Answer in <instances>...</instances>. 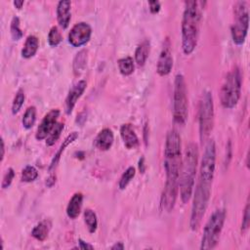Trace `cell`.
<instances>
[{"mask_svg": "<svg viewBox=\"0 0 250 250\" xmlns=\"http://www.w3.org/2000/svg\"><path fill=\"white\" fill-rule=\"evenodd\" d=\"M182 161L181 137L176 130H170L166 135L164 146V169L166 172V182L160 200V206L162 210L166 212H171L176 203L179 192Z\"/></svg>", "mask_w": 250, "mask_h": 250, "instance_id": "1", "label": "cell"}, {"mask_svg": "<svg viewBox=\"0 0 250 250\" xmlns=\"http://www.w3.org/2000/svg\"><path fill=\"white\" fill-rule=\"evenodd\" d=\"M148 6H149V11L151 14H157L161 8V4L159 1H149Z\"/></svg>", "mask_w": 250, "mask_h": 250, "instance_id": "34", "label": "cell"}, {"mask_svg": "<svg viewBox=\"0 0 250 250\" xmlns=\"http://www.w3.org/2000/svg\"><path fill=\"white\" fill-rule=\"evenodd\" d=\"M87 64V50L79 51L73 60V71L75 75H79Z\"/></svg>", "mask_w": 250, "mask_h": 250, "instance_id": "22", "label": "cell"}, {"mask_svg": "<svg viewBox=\"0 0 250 250\" xmlns=\"http://www.w3.org/2000/svg\"><path fill=\"white\" fill-rule=\"evenodd\" d=\"M14 177H15V171H14V169H13V168H9V169L6 171V173H5L4 177H3V180H2V183H1V188H2L3 189L9 188V187L11 186L13 180H14Z\"/></svg>", "mask_w": 250, "mask_h": 250, "instance_id": "32", "label": "cell"}, {"mask_svg": "<svg viewBox=\"0 0 250 250\" xmlns=\"http://www.w3.org/2000/svg\"><path fill=\"white\" fill-rule=\"evenodd\" d=\"M139 170L141 173H145L146 171V164H145V158L142 157L139 160Z\"/></svg>", "mask_w": 250, "mask_h": 250, "instance_id": "36", "label": "cell"}, {"mask_svg": "<svg viewBox=\"0 0 250 250\" xmlns=\"http://www.w3.org/2000/svg\"><path fill=\"white\" fill-rule=\"evenodd\" d=\"M62 40L61 31L57 26H53L48 33V43L52 47H57Z\"/></svg>", "mask_w": 250, "mask_h": 250, "instance_id": "29", "label": "cell"}, {"mask_svg": "<svg viewBox=\"0 0 250 250\" xmlns=\"http://www.w3.org/2000/svg\"><path fill=\"white\" fill-rule=\"evenodd\" d=\"M24 99H25V96H24L23 90L19 89L18 92L16 93V96H15L13 104H12V113L13 114H16L20 111V109L21 108V106L24 103Z\"/></svg>", "mask_w": 250, "mask_h": 250, "instance_id": "31", "label": "cell"}, {"mask_svg": "<svg viewBox=\"0 0 250 250\" xmlns=\"http://www.w3.org/2000/svg\"><path fill=\"white\" fill-rule=\"evenodd\" d=\"M112 250H118V249H120V250H122V249H124V245H123V243L122 242H116V243H114L111 247H110Z\"/></svg>", "mask_w": 250, "mask_h": 250, "instance_id": "38", "label": "cell"}, {"mask_svg": "<svg viewBox=\"0 0 250 250\" xmlns=\"http://www.w3.org/2000/svg\"><path fill=\"white\" fill-rule=\"evenodd\" d=\"M13 4H14V6H15L17 9L21 10V9L22 8V6H23L24 2H23L22 0H16V1H14V2H13Z\"/></svg>", "mask_w": 250, "mask_h": 250, "instance_id": "39", "label": "cell"}, {"mask_svg": "<svg viewBox=\"0 0 250 250\" xmlns=\"http://www.w3.org/2000/svg\"><path fill=\"white\" fill-rule=\"evenodd\" d=\"M201 3L187 1L182 20V49L185 55H190L198 41L201 20Z\"/></svg>", "mask_w": 250, "mask_h": 250, "instance_id": "2", "label": "cell"}, {"mask_svg": "<svg viewBox=\"0 0 250 250\" xmlns=\"http://www.w3.org/2000/svg\"><path fill=\"white\" fill-rule=\"evenodd\" d=\"M187 85L183 74H177L173 90V118L175 123L185 125L188 119Z\"/></svg>", "mask_w": 250, "mask_h": 250, "instance_id": "7", "label": "cell"}, {"mask_svg": "<svg viewBox=\"0 0 250 250\" xmlns=\"http://www.w3.org/2000/svg\"><path fill=\"white\" fill-rule=\"evenodd\" d=\"M233 14L234 22L230 29L231 38L236 45H242L247 35L249 23V14L246 2L237 1L233 7Z\"/></svg>", "mask_w": 250, "mask_h": 250, "instance_id": "9", "label": "cell"}, {"mask_svg": "<svg viewBox=\"0 0 250 250\" xmlns=\"http://www.w3.org/2000/svg\"><path fill=\"white\" fill-rule=\"evenodd\" d=\"M36 121V107L31 105L28 106L22 116L21 123L23 128L25 129H31Z\"/></svg>", "mask_w": 250, "mask_h": 250, "instance_id": "25", "label": "cell"}, {"mask_svg": "<svg viewBox=\"0 0 250 250\" xmlns=\"http://www.w3.org/2000/svg\"><path fill=\"white\" fill-rule=\"evenodd\" d=\"M241 72L235 66L228 73L221 88L220 100L225 108L230 109L237 104L241 94Z\"/></svg>", "mask_w": 250, "mask_h": 250, "instance_id": "5", "label": "cell"}, {"mask_svg": "<svg viewBox=\"0 0 250 250\" xmlns=\"http://www.w3.org/2000/svg\"><path fill=\"white\" fill-rule=\"evenodd\" d=\"M212 183L198 180L194 189L193 201L191 206L189 226L192 230H197L201 225L211 196Z\"/></svg>", "mask_w": 250, "mask_h": 250, "instance_id": "4", "label": "cell"}, {"mask_svg": "<svg viewBox=\"0 0 250 250\" xmlns=\"http://www.w3.org/2000/svg\"><path fill=\"white\" fill-rule=\"evenodd\" d=\"M78 243H79V248H80V249H83V250H85V249H94V246H93V245L89 244L88 242H85V241L82 240L81 238L78 239Z\"/></svg>", "mask_w": 250, "mask_h": 250, "instance_id": "35", "label": "cell"}, {"mask_svg": "<svg viewBox=\"0 0 250 250\" xmlns=\"http://www.w3.org/2000/svg\"><path fill=\"white\" fill-rule=\"evenodd\" d=\"M56 183V177L55 176H50L48 179H47V181H46V185H47V187H49V188H51V187H53V185Z\"/></svg>", "mask_w": 250, "mask_h": 250, "instance_id": "37", "label": "cell"}, {"mask_svg": "<svg viewBox=\"0 0 250 250\" xmlns=\"http://www.w3.org/2000/svg\"><path fill=\"white\" fill-rule=\"evenodd\" d=\"M226 220V210L221 208L217 209L210 216L207 221L200 242V249L208 250L216 247L220 240L223 227Z\"/></svg>", "mask_w": 250, "mask_h": 250, "instance_id": "6", "label": "cell"}, {"mask_svg": "<svg viewBox=\"0 0 250 250\" xmlns=\"http://www.w3.org/2000/svg\"><path fill=\"white\" fill-rule=\"evenodd\" d=\"M117 63H118L119 71L122 75L128 76L134 72L135 65H134V61L131 57H125V58L119 59Z\"/></svg>", "mask_w": 250, "mask_h": 250, "instance_id": "23", "label": "cell"}, {"mask_svg": "<svg viewBox=\"0 0 250 250\" xmlns=\"http://www.w3.org/2000/svg\"><path fill=\"white\" fill-rule=\"evenodd\" d=\"M37 178H38V171L36 170L35 167L31 165H27L22 169L21 176V182L30 183L35 181Z\"/></svg>", "mask_w": 250, "mask_h": 250, "instance_id": "27", "label": "cell"}, {"mask_svg": "<svg viewBox=\"0 0 250 250\" xmlns=\"http://www.w3.org/2000/svg\"><path fill=\"white\" fill-rule=\"evenodd\" d=\"M199 137L200 141L205 142L213 130L214 125V103L210 91H204L199 103L198 110Z\"/></svg>", "mask_w": 250, "mask_h": 250, "instance_id": "8", "label": "cell"}, {"mask_svg": "<svg viewBox=\"0 0 250 250\" xmlns=\"http://www.w3.org/2000/svg\"><path fill=\"white\" fill-rule=\"evenodd\" d=\"M4 154H5V145L3 139H1V161L4 159Z\"/></svg>", "mask_w": 250, "mask_h": 250, "instance_id": "40", "label": "cell"}, {"mask_svg": "<svg viewBox=\"0 0 250 250\" xmlns=\"http://www.w3.org/2000/svg\"><path fill=\"white\" fill-rule=\"evenodd\" d=\"M136 174V169L133 166L128 167L125 172L122 174L119 183H118V187L120 189H125L126 187L128 186V184L131 182V180L135 177Z\"/></svg>", "mask_w": 250, "mask_h": 250, "instance_id": "28", "label": "cell"}, {"mask_svg": "<svg viewBox=\"0 0 250 250\" xmlns=\"http://www.w3.org/2000/svg\"><path fill=\"white\" fill-rule=\"evenodd\" d=\"M198 163V148L194 143H189L185 151L182 161L181 179H180V196L182 202L188 203L190 199L194 188V180Z\"/></svg>", "mask_w": 250, "mask_h": 250, "instance_id": "3", "label": "cell"}, {"mask_svg": "<svg viewBox=\"0 0 250 250\" xmlns=\"http://www.w3.org/2000/svg\"><path fill=\"white\" fill-rule=\"evenodd\" d=\"M10 31H11V36L14 41H18L22 37V31L20 27V19L16 16L12 19L11 25H10Z\"/></svg>", "mask_w": 250, "mask_h": 250, "instance_id": "30", "label": "cell"}, {"mask_svg": "<svg viewBox=\"0 0 250 250\" xmlns=\"http://www.w3.org/2000/svg\"><path fill=\"white\" fill-rule=\"evenodd\" d=\"M86 87H87V83L85 80H80L71 87V89L69 90L65 98V103H64V108H65L66 114H70L72 112L76 104V102L82 96Z\"/></svg>", "mask_w": 250, "mask_h": 250, "instance_id": "13", "label": "cell"}, {"mask_svg": "<svg viewBox=\"0 0 250 250\" xmlns=\"http://www.w3.org/2000/svg\"><path fill=\"white\" fill-rule=\"evenodd\" d=\"M150 51V42L147 39H145L143 42H141L135 52V61L138 65L143 66L149 55Z\"/></svg>", "mask_w": 250, "mask_h": 250, "instance_id": "21", "label": "cell"}, {"mask_svg": "<svg viewBox=\"0 0 250 250\" xmlns=\"http://www.w3.org/2000/svg\"><path fill=\"white\" fill-rule=\"evenodd\" d=\"M39 47V39L35 35H29L25 39L24 45L21 49V56L24 59H30L32 58Z\"/></svg>", "mask_w": 250, "mask_h": 250, "instance_id": "19", "label": "cell"}, {"mask_svg": "<svg viewBox=\"0 0 250 250\" xmlns=\"http://www.w3.org/2000/svg\"><path fill=\"white\" fill-rule=\"evenodd\" d=\"M249 202H247L245 209H244V214H243V219H242V224H241V231H246L249 228V223H250V214H249Z\"/></svg>", "mask_w": 250, "mask_h": 250, "instance_id": "33", "label": "cell"}, {"mask_svg": "<svg viewBox=\"0 0 250 250\" xmlns=\"http://www.w3.org/2000/svg\"><path fill=\"white\" fill-rule=\"evenodd\" d=\"M59 116H60V110L57 108L51 109L48 113L45 114V116L43 117L41 123L37 128V131L35 134L36 140L42 141L49 136V134L51 133L55 125L58 123L57 120Z\"/></svg>", "mask_w": 250, "mask_h": 250, "instance_id": "12", "label": "cell"}, {"mask_svg": "<svg viewBox=\"0 0 250 250\" xmlns=\"http://www.w3.org/2000/svg\"><path fill=\"white\" fill-rule=\"evenodd\" d=\"M51 227H52V223L50 220H43L41 222H39L31 230V235L39 240V241H44L48 234H49V231L51 229Z\"/></svg>", "mask_w": 250, "mask_h": 250, "instance_id": "20", "label": "cell"}, {"mask_svg": "<svg viewBox=\"0 0 250 250\" xmlns=\"http://www.w3.org/2000/svg\"><path fill=\"white\" fill-rule=\"evenodd\" d=\"M92 35V27L84 21L72 26L68 33V43L73 47H81L87 44Z\"/></svg>", "mask_w": 250, "mask_h": 250, "instance_id": "10", "label": "cell"}, {"mask_svg": "<svg viewBox=\"0 0 250 250\" xmlns=\"http://www.w3.org/2000/svg\"><path fill=\"white\" fill-rule=\"evenodd\" d=\"M120 136L124 143V146L129 148L133 149L139 146V138L137 134L135 133V130L133 129L132 125L129 123L122 124L120 127Z\"/></svg>", "mask_w": 250, "mask_h": 250, "instance_id": "15", "label": "cell"}, {"mask_svg": "<svg viewBox=\"0 0 250 250\" xmlns=\"http://www.w3.org/2000/svg\"><path fill=\"white\" fill-rule=\"evenodd\" d=\"M172 67H173V57H172V51H171V42H170V39L167 37L163 42V46L157 61L156 71L160 76H165L171 72Z\"/></svg>", "mask_w": 250, "mask_h": 250, "instance_id": "11", "label": "cell"}, {"mask_svg": "<svg viewBox=\"0 0 250 250\" xmlns=\"http://www.w3.org/2000/svg\"><path fill=\"white\" fill-rule=\"evenodd\" d=\"M77 138H78V133H77V132H72V133H70V134L62 141V144L61 145L59 150H58L57 153L54 155V157H53V159H52V161H51V163H50V165H49V168H48V171H49V172H52L53 170L56 169V167L58 166V164H59V162H60V159H61V157H62L63 151L65 150V147H66L68 145H70L71 143H73Z\"/></svg>", "mask_w": 250, "mask_h": 250, "instance_id": "17", "label": "cell"}, {"mask_svg": "<svg viewBox=\"0 0 250 250\" xmlns=\"http://www.w3.org/2000/svg\"><path fill=\"white\" fill-rule=\"evenodd\" d=\"M84 222L90 233H94L98 228V218L96 213L92 209H86L84 211Z\"/></svg>", "mask_w": 250, "mask_h": 250, "instance_id": "24", "label": "cell"}, {"mask_svg": "<svg viewBox=\"0 0 250 250\" xmlns=\"http://www.w3.org/2000/svg\"><path fill=\"white\" fill-rule=\"evenodd\" d=\"M63 123H61V122H58L55 127L53 128V130L51 131V133L49 134V136L46 138V145L48 146H53L60 138L62 130H63Z\"/></svg>", "mask_w": 250, "mask_h": 250, "instance_id": "26", "label": "cell"}, {"mask_svg": "<svg viewBox=\"0 0 250 250\" xmlns=\"http://www.w3.org/2000/svg\"><path fill=\"white\" fill-rule=\"evenodd\" d=\"M71 2L69 0H62L57 5V21L59 25L65 29L69 25L71 19Z\"/></svg>", "mask_w": 250, "mask_h": 250, "instance_id": "14", "label": "cell"}, {"mask_svg": "<svg viewBox=\"0 0 250 250\" xmlns=\"http://www.w3.org/2000/svg\"><path fill=\"white\" fill-rule=\"evenodd\" d=\"M113 133L110 129L104 128L99 132L95 139V146L100 150L105 151L109 149L113 144Z\"/></svg>", "mask_w": 250, "mask_h": 250, "instance_id": "16", "label": "cell"}, {"mask_svg": "<svg viewBox=\"0 0 250 250\" xmlns=\"http://www.w3.org/2000/svg\"><path fill=\"white\" fill-rule=\"evenodd\" d=\"M83 202V194L81 192H76L70 198L66 206V215L70 219H76L81 211Z\"/></svg>", "mask_w": 250, "mask_h": 250, "instance_id": "18", "label": "cell"}]
</instances>
